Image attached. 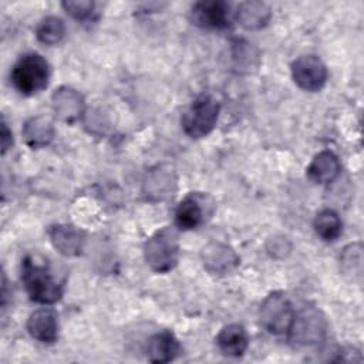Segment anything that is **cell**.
Returning a JSON list of instances; mask_svg holds the SVG:
<instances>
[{"mask_svg":"<svg viewBox=\"0 0 364 364\" xmlns=\"http://www.w3.org/2000/svg\"><path fill=\"white\" fill-rule=\"evenodd\" d=\"M146 264L156 273H168L179 259V237L178 232L165 226L148 237L144 246Z\"/></svg>","mask_w":364,"mask_h":364,"instance_id":"1","label":"cell"},{"mask_svg":"<svg viewBox=\"0 0 364 364\" xmlns=\"http://www.w3.org/2000/svg\"><path fill=\"white\" fill-rule=\"evenodd\" d=\"M13 87L23 95H33L48 85L50 67L46 58L37 53L21 55L10 74Z\"/></svg>","mask_w":364,"mask_h":364,"instance_id":"2","label":"cell"},{"mask_svg":"<svg viewBox=\"0 0 364 364\" xmlns=\"http://www.w3.org/2000/svg\"><path fill=\"white\" fill-rule=\"evenodd\" d=\"M21 280L30 299L40 304H53L63 296V289L44 264L27 256L21 264Z\"/></svg>","mask_w":364,"mask_h":364,"instance_id":"3","label":"cell"},{"mask_svg":"<svg viewBox=\"0 0 364 364\" xmlns=\"http://www.w3.org/2000/svg\"><path fill=\"white\" fill-rule=\"evenodd\" d=\"M219 111L220 105L213 97L208 94L196 97L182 117L185 134L191 138L206 136L215 128Z\"/></svg>","mask_w":364,"mask_h":364,"instance_id":"4","label":"cell"},{"mask_svg":"<svg viewBox=\"0 0 364 364\" xmlns=\"http://www.w3.org/2000/svg\"><path fill=\"white\" fill-rule=\"evenodd\" d=\"M327 333V321L320 310L313 306L301 307L294 311L289 337L293 343L301 346H313L324 340Z\"/></svg>","mask_w":364,"mask_h":364,"instance_id":"5","label":"cell"},{"mask_svg":"<svg viewBox=\"0 0 364 364\" xmlns=\"http://www.w3.org/2000/svg\"><path fill=\"white\" fill-rule=\"evenodd\" d=\"M290 300L280 291L270 293L260 306V323L272 334L289 333L294 317Z\"/></svg>","mask_w":364,"mask_h":364,"instance_id":"6","label":"cell"},{"mask_svg":"<svg viewBox=\"0 0 364 364\" xmlns=\"http://www.w3.org/2000/svg\"><path fill=\"white\" fill-rule=\"evenodd\" d=\"M293 81L304 91H320L327 81L326 64L313 54L300 55L291 64Z\"/></svg>","mask_w":364,"mask_h":364,"instance_id":"7","label":"cell"},{"mask_svg":"<svg viewBox=\"0 0 364 364\" xmlns=\"http://www.w3.org/2000/svg\"><path fill=\"white\" fill-rule=\"evenodd\" d=\"M229 4L222 0H205L192 6L189 17L195 26L223 30L230 26Z\"/></svg>","mask_w":364,"mask_h":364,"instance_id":"8","label":"cell"},{"mask_svg":"<svg viewBox=\"0 0 364 364\" xmlns=\"http://www.w3.org/2000/svg\"><path fill=\"white\" fill-rule=\"evenodd\" d=\"M213 206V200L203 193H188L176 206L175 223L182 230L196 229L206 215V209Z\"/></svg>","mask_w":364,"mask_h":364,"instance_id":"9","label":"cell"},{"mask_svg":"<svg viewBox=\"0 0 364 364\" xmlns=\"http://www.w3.org/2000/svg\"><path fill=\"white\" fill-rule=\"evenodd\" d=\"M203 267L212 274H226L239 264L236 252L220 242H210L200 253Z\"/></svg>","mask_w":364,"mask_h":364,"instance_id":"10","label":"cell"},{"mask_svg":"<svg viewBox=\"0 0 364 364\" xmlns=\"http://www.w3.org/2000/svg\"><path fill=\"white\" fill-rule=\"evenodd\" d=\"M176 176L171 166H156L146 173L144 181V193L151 200H164L173 195Z\"/></svg>","mask_w":364,"mask_h":364,"instance_id":"11","label":"cell"},{"mask_svg":"<svg viewBox=\"0 0 364 364\" xmlns=\"http://www.w3.org/2000/svg\"><path fill=\"white\" fill-rule=\"evenodd\" d=\"M53 109L64 122L73 124L84 114V100L78 91L70 87H60L54 91Z\"/></svg>","mask_w":364,"mask_h":364,"instance_id":"12","label":"cell"},{"mask_svg":"<svg viewBox=\"0 0 364 364\" xmlns=\"http://www.w3.org/2000/svg\"><path fill=\"white\" fill-rule=\"evenodd\" d=\"M28 334L44 344H51L58 338V320L51 309H40L30 314L27 320Z\"/></svg>","mask_w":364,"mask_h":364,"instance_id":"13","label":"cell"},{"mask_svg":"<svg viewBox=\"0 0 364 364\" xmlns=\"http://www.w3.org/2000/svg\"><path fill=\"white\" fill-rule=\"evenodd\" d=\"M50 240L58 253L67 257L78 256L84 247V233L71 225H54L48 230Z\"/></svg>","mask_w":364,"mask_h":364,"instance_id":"14","label":"cell"},{"mask_svg":"<svg viewBox=\"0 0 364 364\" xmlns=\"http://www.w3.org/2000/svg\"><path fill=\"white\" fill-rule=\"evenodd\" d=\"M340 168V161L334 152L321 151L311 159L306 169V173L309 179L314 183L324 185L333 182L338 176Z\"/></svg>","mask_w":364,"mask_h":364,"instance_id":"15","label":"cell"},{"mask_svg":"<svg viewBox=\"0 0 364 364\" xmlns=\"http://www.w3.org/2000/svg\"><path fill=\"white\" fill-rule=\"evenodd\" d=\"M179 350L181 347L176 337L171 331L164 330L149 338L146 346V357L151 363H169L178 355Z\"/></svg>","mask_w":364,"mask_h":364,"instance_id":"16","label":"cell"},{"mask_svg":"<svg viewBox=\"0 0 364 364\" xmlns=\"http://www.w3.org/2000/svg\"><path fill=\"white\" fill-rule=\"evenodd\" d=\"M218 348L229 357H240L249 346L246 330L240 324L225 326L216 336Z\"/></svg>","mask_w":364,"mask_h":364,"instance_id":"17","label":"cell"},{"mask_svg":"<svg viewBox=\"0 0 364 364\" xmlns=\"http://www.w3.org/2000/svg\"><path fill=\"white\" fill-rule=\"evenodd\" d=\"M23 138L30 148H44L54 138V125L50 118L37 115L30 118L23 127Z\"/></svg>","mask_w":364,"mask_h":364,"instance_id":"18","label":"cell"},{"mask_svg":"<svg viewBox=\"0 0 364 364\" xmlns=\"http://www.w3.org/2000/svg\"><path fill=\"white\" fill-rule=\"evenodd\" d=\"M272 17L269 6L263 1H243L239 4L236 11L237 21L247 30H259L264 27Z\"/></svg>","mask_w":364,"mask_h":364,"instance_id":"19","label":"cell"},{"mask_svg":"<svg viewBox=\"0 0 364 364\" xmlns=\"http://www.w3.org/2000/svg\"><path fill=\"white\" fill-rule=\"evenodd\" d=\"M316 233L326 242L336 240L343 230V223L337 212L333 209H323L314 219Z\"/></svg>","mask_w":364,"mask_h":364,"instance_id":"20","label":"cell"},{"mask_svg":"<svg viewBox=\"0 0 364 364\" xmlns=\"http://www.w3.org/2000/svg\"><path fill=\"white\" fill-rule=\"evenodd\" d=\"M65 36V24L57 16H47L36 27V37L46 46L58 44Z\"/></svg>","mask_w":364,"mask_h":364,"instance_id":"21","label":"cell"},{"mask_svg":"<svg viewBox=\"0 0 364 364\" xmlns=\"http://www.w3.org/2000/svg\"><path fill=\"white\" fill-rule=\"evenodd\" d=\"M340 266L344 274L354 279L361 277L363 272V246L361 243H351L348 245L341 256H340Z\"/></svg>","mask_w":364,"mask_h":364,"instance_id":"22","label":"cell"},{"mask_svg":"<svg viewBox=\"0 0 364 364\" xmlns=\"http://www.w3.org/2000/svg\"><path fill=\"white\" fill-rule=\"evenodd\" d=\"M61 6L73 18L85 21L92 17L95 3L91 0H67L63 1Z\"/></svg>","mask_w":364,"mask_h":364,"instance_id":"23","label":"cell"},{"mask_svg":"<svg viewBox=\"0 0 364 364\" xmlns=\"http://www.w3.org/2000/svg\"><path fill=\"white\" fill-rule=\"evenodd\" d=\"M13 144V135L11 131L7 128V124L1 122V152L4 154Z\"/></svg>","mask_w":364,"mask_h":364,"instance_id":"24","label":"cell"}]
</instances>
